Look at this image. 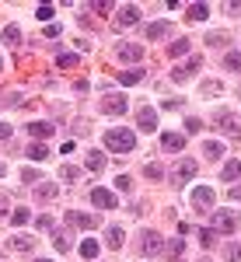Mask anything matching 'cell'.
<instances>
[{"label": "cell", "mask_w": 241, "mask_h": 262, "mask_svg": "<svg viewBox=\"0 0 241 262\" xmlns=\"http://www.w3.org/2000/svg\"><path fill=\"white\" fill-rule=\"evenodd\" d=\"M35 262H49V259H35Z\"/></svg>", "instance_id": "obj_50"}, {"label": "cell", "mask_w": 241, "mask_h": 262, "mask_svg": "<svg viewBox=\"0 0 241 262\" xmlns=\"http://www.w3.org/2000/svg\"><path fill=\"white\" fill-rule=\"evenodd\" d=\"M116 189H119V192H129V189H133V179H129V175H119V179H116Z\"/></svg>", "instance_id": "obj_37"}, {"label": "cell", "mask_w": 241, "mask_h": 262, "mask_svg": "<svg viewBox=\"0 0 241 262\" xmlns=\"http://www.w3.org/2000/svg\"><path fill=\"white\" fill-rule=\"evenodd\" d=\"M161 35H168V21H154V25H147V39H161Z\"/></svg>", "instance_id": "obj_25"}, {"label": "cell", "mask_w": 241, "mask_h": 262, "mask_svg": "<svg viewBox=\"0 0 241 262\" xmlns=\"http://www.w3.org/2000/svg\"><path fill=\"white\" fill-rule=\"evenodd\" d=\"M21 179H25V185H35V182H39L42 175L35 171V168H25V171H21Z\"/></svg>", "instance_id": "obj_36"}, {"label": "cell", "mask_w": 241, "mask_h": 262, "mask_svg": "<svg viewBox=\"0 0 241 262\" xmlns=\"http://www.w3.org/2000/svg\"><path fill=\"white\" fill-rule=\"evenodd\" d=\"M143 81V67H133V70H122L119 74V84H126V88H129V84H140Z\"/></svg>", "instance_id": "obj_17"}, {"label": "cell", "mask_w": 241, "mask_h": 262, "mask_svg": "<svg viewBox=\"0 0 241 262\" xmlns=\"http://www.w3.org/2000/svg\"><path fill=\"white\" fill-rule=\"evenodd\" d=\"M161 147L164 150H182L185 147V137L182 133H161Z\"/></svg>", "instance_id": "obj_14"}, {"label": "cell", "mask_w": 241, "mask_h": 262, "mask_svg": "<svg viewBox=\"0 0 241 262\" xmlns=\"http://www.w3.org/2000/svg\"><path fill=\"white\" fill-rule=\"evenodd\" d=\"M116 56H119L122 63H140L143 46H137V42H119V46H116Z\"/></svg>", "instance_id": "obj_5"}, {"label": "cell", "mask_w": 241, "mask_h": 262, "mask_svg": "<svg viewBox=\"0 0 241 262\" xmlns=\"http://www.w3.org/2000/svg\"><path fill=\"white\" fill-rule=\"evenodd\" d=\"M84 164H87L91 171H101V168H105V154H101V150H87V158H84Z\"/></svg>", "instance_id": "obj_19"}, {"label": "cell", "mask_w": 241, "mask_h": 262, "mask_svg": "<svg viewBox=\"0 0 241 262\" xmlns=\"http://www.w3.org/2000/svg\"><path fill=\"white\" fill-rule=\"evenodd\" d=\"M224 259H227V262H241V245L227 242V245H224Z\"/></svg>", "instance_id": "obj_29"}, {"label": "cell", "mask_w": 241, "mask_h": 262, "mask_svg": "<svg viewBox=\"0 0 241 262\" xmlns=\"http://www.w3.org/2000/svg\"><path fill=\"white\" fill-rule=\"evenodd\" d=\"M101 112H108V116H122V112H126V98H122V95H108V98H101Z\"/></svg>", "instance_id": "obj_10"}, {"label": "cell", "mask_w": 241, "mask_h": 262, "mask_svg": "<svg viewBox=\"0 0 241 262\" xmlns=\"http://www.w3.org/2000/svg\"><path fill=\"white\" fill-rule=\"evenodd\" d=\"M80 255H84V259H95V255H98V242L84 238V242H80Z\"/></svg>", "instance_id": "obj_30"}, {"label": "cell", "mask_w": 241, "mask_h": 262, "mask_svg": "<svg viewBox=\"0 0 241 262\" xmlns=\"http://www.w3.org/2000/svg\"><path fill=\"white\" fill-rule=\"evenodd\" d=\"M28 133H32V137H39V140H46V137H53V133H56V122H28Z\"/></svg>", "instance_id": "obj_13"}, {"label": "cell", "mask_w": 241, "mask_h": 262, "mask_svg": "<svg viewBox=\"0 0 241 262\" xmlns=\"http://www.w3.org/2000/svg\"><path fill=\"white\" fill-rule=\"evenodd\" d=\"M0 175H4V168H0Z\"/></svg>", "instance_id": "obj_53"}, {"label": "cell", "mask_w": 241, "mask_h": 262, "mask_svg": "<svg viewBox=\"0 0 241 262\" xmlns=\"http://www.w3.org/2000/svg\"><path fill=\"white\" fill-rule=\"evenodd\" d=\"M227 11H231V14H241V4H227Z\"/></svg>", "instance_id": "obj_48"}, {"label": "cell", "mask_w": 241, "mask_h": 262, "mask_svg": "<svg viewBox=\"0 0 241 262\" xmlns=\"http://www.w3.org/2000/svg\"><path fill=\"white\" fill-rule=\"evenodd\" d=\"M200 91L206 95V98H217V95H221V84H217V81H206V84L200 88Z\"/></svg>", "instance_id": "obj_35"}, {"label": "cell", "mask_w": 241, "mask_h": 262, "mask_svg": "<svg viewBox=\"0 0 241 262\" xmlns=\"http://www.w3.org/2000/svg\"><path fill=\"white\" fill-rule=\"evenodd\" d=\"M200 67H203V56H192L189 63H182V67H175V70H171V81H175V84H185L189 77H196V70H200Z\"/></svg>", "instance_id": "obj_3"}, {"label": "cell", "mask_w": 241, "mask_h": 262, "mask_svg": "<svg viewBox=\"0 0 241 262\" xmlns=\"http://www.w3.org/2000/svg\"><path fill=\"white\" fill-rule=\"evenodd\" d=\"M32 238H25V234H14V238H11V248H14V252H32Z\"/></svg>", "instance_id": "obj_24"}, {"label": "cell", "mask_w": 241, "mask_h": 262, "mask_svg": "<svg viewBox=\"0 0 241 262\" xmlns=\"http://www.w3.org/2000/svg\"><path fill=\"white\" fill-rule=\"evenodd\" d=\"M35 196H39L42 203H46V200H56V182H42L39 189H35Z\"/></svg>", "instance_id": "obj_22"}, {"label": "cell", "mask_w": 241, "mask_h": 262, "mask_svg": "<svg viewBox=\"0 0 241 262\" xmlns=\"http://www.w3.org/2000/svg\"><path fill=\"white\" fill-rule=\"evenodd\" d=\"M60 175H63L67 182H77V175H80V171H77V168H70V164H67V168H63Z\"/></svg>", "instance_id": "obj_44"}, {"label": "cell", "mask_w": 241, "mask_h": 262, "mask_svg": "<svg viewBox=\"0 0 241 262\" xmlns=\"http://www.w3.org/2000/svg\"><path fill=\"white\" fill-rule=\"evenodd\" d=\"M91 203L101 206V210H116V206H119V200H116L112 189H91Z\"/></svg>", "instance_id": "obj_6"}, {"label": "cell", "mask_w": 241, "mask_h": 262, "mask_svg": "<svg viewBox=\"0 0 241 262\" xmlns=\"http://www.w3.org/2000/svg\"><path fill=\"white\" fill-rule=\"evenodd\" d=\"M189 49H192V42H189V39H175L171 46H168V60H175V56H185Z\"/></svg>", "instance_id": "obj_16"}, {"label": "cell", "mask_w": 241, "mask_h": 262, "mask_svg": "<svg viewBox=\"0 0 241 262\" xmlns=\"http://www.w3.org/2000/svg\"><path fill=\"white\" fill-rule=\"evenodd\" d=\"M140 21V7L137 4H122L119 7V25H137Z\"/></svg>", "instance_id": "obj_12"}, {"label": "cell", "mask_w": 241, "mask_h": 262, "mask_svg": "<svg viewBox=\"0 0 241 262\" xmlns=\"http://www.w3.org/2000/svg\"><path fill=\"white\" fill-rule=\"evenodd\" d=\"M77 56H74V53H67V56H60V60H56V67H77Z\"/></svg>", "instance_id": "obj_41"}, {"label": "cell", "mask_w": 241, "mask_h": 262, "mask_svg": "<svg viewBox=\"0 0 241 262\" xmlns=\"http://www.w3.org/2000/svg\"><path fill=\"white\" fill-rule=\"evenodd\" d=\"M46 39H60V25H49L46 28Z\"/></svg>", "instance_id": "obj_45"}, {"label": "cell", "mask_w": 241, "mask_h": 262, "mask_svg": "<svg viewBox=\"0 0 241 262\" xmlns=\"http://www.w3.org/2000/svg\"><path fill=\"white\" fill-rule=\"evenodd\" d=\"M224 67H227L231 74H241V53H227V56H224Z\"/></svg>", "instance_id": "obj_28"}, {"label": "cell", "mask_w": 241, "mask_h": 262, "mask_svg": "<svg viewBox=\"0 0 241 262\" xmlns=\"http://www.w3.org/2000/svg\"><path fill=\"white\" fill-rule=\"evenodd\" d=\"M0 67H4V56H0Z\"/></svg>", "instance_id": "obj_51"}, {"label": "cell", "mask_w": 241, "mask_h": 262, "mask_svg": "<svg viewBox=\"0 0 241 262\" xmlns=\"http://www.w3.org/2000/svg\"><path fill=\"white\" fill-rule=\"evenodd\" d=\"M91 11H98V14H108L112 11V4H105V0H95V4H87Z\"/></svg>", "instance_id": "obj_42"}, {"label": "cell", "mask_w": 241, "mask_h": 262, "mask_svg": "<svg viewBox=\"0 0 241 262\" xmlns=\"http://www.w3.org/2000/svg\"><path fill=\"white\" fill-rule=\"evenodd\" d=\"M11 224H14V227H21V224H28V206H18V210L11 213Z\"/></svg>", "instance_id": "obj_33"}, {"label": "cell", "mask_w": 241, "mask_h": 262, "mask_svg": "<svg viewBox=\"0 0 241 262\" xmlns=\"http://www.w3.org/2000/svg\"><path fill=\"white\" fill-rule=\"evenodd\" d=\"M164 252V238L158 231H143L140 234V255H161Z\"/></svg>", "instance_id": "obj_2"}, {"label": "cell", "mask_w": 241, "mask_h": 262, "mask_svg": "<svg viewBox=\"0 0 241 262\" xmlns=\"http://www.w3.org/2000/svg\"><path fill=\"white\" fill-rule=\"evenodd\" d=\"M192 175H196V161H189V158H185V161H179L175 164V171H171V182H189L192 179Z\"/></svg>", "instance_id": "obj_9"}, {"label": "cell", "mask_w": 241, "mask_h": 262, "mask_svg": "<svg viewBox=\"0 0 241 262\" xmlns=\"http://www.w3.org/2000/svg\"><path fill=\"white\" fill-rule=\"evenodd\" d=\"M200 245L203 248H213V245H217V231H213V227H203L200 231Z\"/></svg>", "instance_id": "obj_27"}, {"label": "cell", "mask_w": 241, "mask_h": 262, "mask_svg": "<svg viewBox=\"0 0 241 262\" xmlns=\"http://www.w3.org/2000/svg\"><path fill=\"white\" fill-rule=\"evenodd\" d=\"M210 18V4H192L189 7V21H206Z\"/></svg>", "instance_id": "obj_21"}, {"label": "cell", "mask_w": 241, "mask_h": 262, "mask_svg": "<svg viewBox=\"0 0 241 262\" xmlns=\"http://www.w3.org/2000/svg\"><path fill=\"white\" fill-rule=\"evenodd\" d=\"M35 14H39V21H49V18H53V4H42Z\"/></svg>", "instance_id": "obj_43"}, {"label": "cell", "mask_w": 241, "mask_h": 262, "mask_svg": "<svg viewBox=\"0 0 241 262\" xmlns=\"http://www.w3.org/2000/svg\"><path fill=\"white\" fill-rule=\"evenodd\" d=\"M7 137H11V126H7V122H0V140H7Z\"/></svg>", "instance_id": "obj_46"}, {"label": "cell", "mask_w": 241, "mask_h": 262, "mask_svg": "<svg viewBox=\"0 0 241 262\" xmlns=\"http://www.w3.org/2000/svg\"><path fill=\"white\" fill-rule=\"evenodd\" d=\"M221 179H224V182L241 179V161H227V164H224V171H221Z\"/></svg>", "instance_id": "obj_20"}, {"label": "cell", "mask_w": 241, "mask_h": 262, "mask_svg": "<svg viewBox=\"0 0 241 262\" xmlns=\"http://www.w3.org/2000/svg\"><path fill=\"white\" fill-rule=\"evenodd\" d=\"M213 122H217L221 129H227V133H234V137L241 133V126L234 122V116H227V112H217V116H213Z\"/></svg>", "instance_id": "obj_15"}, {"label": "cell", "mask_w": 241, "mask_h": 262, "mask_svg": "<svg viewBox=\"0 0 241 262\" xmlns=\"http://www.w3.org/2000/svg\"><path fill=\"white\" fill-rule=\"evenodd\" d=\"M53 245H56V252H67L70 248V238L67 234H53Z\"/></svg>", "instance_id": "obj_38"}, {"label": "cell", "mask_w": 241, "mask_h": 262, "mask_svg": "<svg viewBox=\"0 0 241 262\" xmlns=\"http://www.w3.org/2000/svg\"><path fill=\"white\" fill-rule=\"evenodd\" d=\"M105 147L116 150V154H129L137 147V133L133 129H108L105 133Z\"/></svg>", "instance_id": "obj_1"}, {"label": "cell", "mask_w": 241, "mask_h": 262, "mask_svg": "<svg viewBox=\"0 0 241 262\" xmlns=\"http://www.w3.org/2000/svg\"><path fill=\"white\" fill-rule=\"evenodd\" d=\"M234 227H238V217H234V213H213V231H224V234H231V231H234Z\"/></svg>", "instance_id": "obj_11"}, {"label": "cell", "mask_w": 241, "mask_h": 262, "mask_svg": "<svg viewBox=\"0 0 241 262\" xmlns=\"http://www.w3.org/2000/svg\"><path fill=\"white\" fill-rule=\"evenodd\" d=\"M67 224H74V227H98V217L95 213H80V210H67Z\"/></svg>", "instance_id": "obj_7"}, {"label": "cell", "mask_w": 241, "mask_h": 262, "mask_svg": "<svg viewBox=\"0 0 241 262\" xmlns=\"http://www.w3.org/2000/svg\"><path fill=\"white\" fill-rule=\"evenodd\" d=\"M137 122H140V133H154V129H158V112L143 105L140 112H137Z\"/></svg>", "instance_id": "obj_8"}, {"label": "cell", "mask_w": 241, "mask_h": 262, "mask_svg": "<svg viewBox=\"0 0 241 262\" xmlns=\"http://www.w3.org/2000/svg\"><path fill=\"white\" fill-rule=\"evenodd\" d=\"M4 42H7V46H18V42H21L18 25H7V28H4Z\"/></svg>", "instance_id": "obj_31"}, {"label": "cell", "mask_w": 241, "mask_h": 262, "mask_svg": "<svg viewBox=\"0 0 241 262\" xmlns=\"http://www.w3.org/2000/svg\"><path fill=\"white\" fill-rule=\"evenodd\" d=\"M203 154L210 158V161H221V154H224V147L217 140H210V143H203Z\"/></svg>", "instance_id": "obj_23"}, {"label": "cell", "mask_w": 241, "mask_h": 262, "mask_svg": "<svg viewBox=\"0 0 241 262\" xmlns=\"http://www.w3.org/2000/svg\"><path fill=\"white\" fill-rule=\"evenodd\" d=\"M143 175H147V179H164V168H161L158 161H150L147 168H143Z\"/></svg>", "instance_id": "obj_34"}, {"label": "cell", "mask_w": 241, "mask_h": 262, "mask_svg": "<svg viewBox=\"0 0 241 262\" xmlns=\"http://www.w3.org/2000/svg\"><path fill=\"white\" fill-rule=\"evenodd\" d=\"M227 32H210V35H206V46H213V49H217V46H227Z\"/></svg>", "instance_id": "obj_32"}, {"label": "cell", "mask_w": 241, "mask_h": 262, "mask_svg": "<svg viewBox=\"0 0 241 262\" xmlns=\"http://www.w3.org/2000/svg\"><path fill=\"white\" fill-rule=\"evenodd\" d=\"M105 245L116 252V248H122V227H108L105 231Z\"/></svg>", "instance_id": "obj_18"}, {"label": "cell", "mask_w": 241, "mask_h": 262, "mask_svg": "<svg viewBox=\"0 0 241 262\" xmlns=\"http://www.w3.org/2000/svg\"><path fill=\"white\" fill-rule=\"evenodd\" d=\"M182 248H185V245H182V238H175L171 245H164V252H168V255H182Z\"/></svg>", "instance_id": "obj_40"}, {"label": "cell", "mask_w": 241, "mask_h": 262, "mask_svg": "<svg viewBox=\"0 0 241 262\" xmlns=\"http://www.w3.org/2000/svg\"><path fill=\"white\" fill-rule=\"evenodd\" d=\"M231 200H241V185H234V189H231Z\"/></svg>", "instance_id": "obj_49"}, {"label": "cell", "mask_w": 241, "mask_h": 262, "mask_svg": "<svg viewBox=\"0 0 241 262\" xmlns=\"http://www.w3.org/2000/svg\"><path fill=\"white\" fill-rule=\"evenodd\" d=\"M28 158H32V161H46V158H49V147H46V143H32V147H28Z\"/></svg>", "instance_id": "obj_26"}, {"label": "cell", "mask_w": 241, "mask_h": 262, "mask_svg": "<svg viewBox=\"0 0 241 262\" xmlns=\"http://www.w3.org/2000/svg\"><path fill=\"white\" fill-rule=\"evenodd\" d=\"M200 262H210V259H200Z\"/></svg>", "instance_id": "obj_52"}, {"label": "cell", "mask_w": 241, "mask_h": 262, "mask_svg": "<svg viewBox=\"0 0 241 262\" xmlns=\"http://www.w3.org/2000/svg\"><path fill=\"white\" fill-rule=\"evenodd\" d=\"M0 217H7V196L0 192Z\"/></svg>", "instance_id": "obj_47"}, {"label": "cell", "mask_w": 241, "mask_h": 262, "mask_svg": "<svg viewBox=\"0 0 241 262\" xmlns=\"http://www.w3.org/2000/svg\"><path fill=\"white\" fill-rule=\"evenodd\" d=\"M203 129V122L196 119V116H189V119H185V133H200Z\"/></svg>", "instance_id": "obj_39"}, {"label": "cell", "mask_w": 241, "mask_h": 262, "mask_svg": "<svg viewBox=\"0 0 241 262\" xmlns=\"http://www.w3.org/2000/svg\"><path fill=\"white\" fill-rule=\"evenodd\" d=\"M213 200H217V196H213V189H206V185H196V189L189 192V203H192L196 210H210Z\"/></svg>", "instance_id": "obj_4"}]
</instances>
